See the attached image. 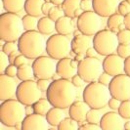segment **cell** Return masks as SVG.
<instances>
[{
    "mask_svg": "<svg viewBox=\"0 0 130 130\" xmlns=\"http://www.w3.org/2000/svg\"><path fill=\"white\" fill-rule=\"evenodd\" d=\"M117 54L121 58L126 59L130 56V44H118L117 49Z\"/></svg>",
    "mask_w": 130,
    "mask_h": 130,
    "instance_id": "cell-37",
    "label": "cell"
},
{
    "mask_svg": "<svg viewBox=\"0 0 130 130\" xmlns=\"http://www.w3.org/2000/svg\"><path fill=\"white\" fill-rule=\"evenodd\" d=\"M26 106L18 99L2 101L0 106V120L8 127H17L26 117Z\"/></svg>",
    "mask_w": 130,
    "mask_h": 130,
    "instance_id": "cell-3",
    "label": "cell"
},
{
    "mask_svg": "<svg viewBox=\"0 0 130 130\" xmlns=\"http://www.w3.org/2000/svg\"><path fill=\"white\" fill-rule=\"evenodd\" d=\"M118 42L120 44H130V29L124 28L117 33Z\"/></svg>",
    "mask_w": 130,
    "mask_h": 130,
    "instance_id": "cell-35",
    "label": "cell"
},
{
    "mask_svg": "<svg viewBox=\"0 0 130 130\" xmlns=\"http://www.w3.org/2000/svg\"><path fill=\"white\" fill-rule=\"evenodd\" d=\"M51 2H52L54 5H57V6H60V5H62L63 4V2L65 1V0H50Z\"/></svg>",
    "mask_w": 130,
    "mask_h": 130,
    "instance_id": "cell-52",
    "label": "cell"
},
{
    "mask_svg": "<svg viewBox=\"0 0 130 130\" xmlns=\"http://www.w3.org/2000/svg\"><path fill=\"white\" fill-rule=\"evenodd\" d=\"M72 52V41L67 35L56 33L46 41V53L55 60L69 57Z\"/></svg>",
    "mask_w": 130,
    "mask_h": 130,
    "instance_id": "cell-7",
    "label": "cell"
},
{
    "mask_svg": "<svg viewBox=\"0 0 130 130\" xmlns=\"http://www.w3.org/2000/svg\"><path fill=\"white\" fill-rule=\"evenodd\" d=\"M72 84L74 85L76 88H80V87H82V86L84 85V83L86 81L77 73V74H75V75L72 78Z\"/></svg>",
    "mask_w": 130,
    "mask_h": 130,
    "instance_id": "cell-44",
    "label": "cell"
},
{
    "mask_svg": "<svg viewBox=\"0 0 130 130\" xmlns=\"http://www.w3.org/2000/svg\"><path fill=\"white\" fill-rule=\"evenodd\" d=\"M82 97L90 108L104 109L109 103L111 95L109 86L102 84L99 81H94L85 86Z\"/></svg>",
    "mask_w": 130,
    "mask_h": 130,
    "instance_id": "cell-5",
    "label": "cell"
},
{
    "mask_svg": "<svg viewBox=\"0 0 130 130\" xmlns=\"http://www.w3.org/2000/svg\"><path fill=\"white\" fill-rule=\"evenodd\" d=\"M16 97L24 105L32 106L36 101L41 99L42 91L37 86V82L34 81L33 79L26 80V81H22L18 85Z\"/></svg>",
    "mask_w": 130,
    "mask_h": 130,
    "instance_id": "cell-9",
    "label": "cell"
},
{
    "mask_svg": "<svg viewBox=\"0 0 130 130\" xmlns=\"http://www.w3.org/2000/svg\"><path fill=\"white\" fill-rule=\"evenodd\" d=\"M83 12H84V11H83V10H82L81 8H79V9H77V10H76V12H75V18H78L79 16H81Z\"/></svg>",
    "mask_w": 130,
    "mask_h": 130,
    "instance_id": "cell-54",
    "label": "cell"
},
{
    "mask_svg": "<svg viewBox=\"0 0 130 130\" xmlns=\"http://www.w3.org/2000/svg\"><path fill=\"white\" fill-rule=\"evenodd\" d=\"M124 129L125 130H130V121L125 122L124 123Z\"/></svg>",
    "mask_w": 130,
    "mask_h": 130,
    "instance_id": "cell-55",
    "label": "cell"
},
{
    "mask_svg": "<svg viewBox=\"0 0 130 130\" xmlns=\"http://www.w3.org/2000/svg\"><path fill=\"white\" fill-rule=\"evenodd\" d=\"M63 16H65L64 10L62 9V7L57 6V5H55V6L53 7L52 9H51V11H50V13L48 14V17H50L55 22L58 21L60 18H62Z\"/></svg>",
    "mask_w": 130,
    "mask_h": 130,
    "instance_id": "cell-36",
    "label": "cell"
},
{
    "mask_svg": "<svg viewBox=\"0 0 130 130\" xmlns=\"http://www.w3.org/2000/svg\"><path fill=\"white\" fill-rule=\"evenodd\" d=\"M127 1H128V2H129V3H130V0H127Z\"/></svg>",
    "mask_w": 130,
    "mask_h": 130,
    "instance_id": "cell-56",
    "label": "cell"
},
{
    "mask_svg": "<svg viewBox=\"0 0 130 130\" xmlns=\"http://www.w3.org/2000/svg\"><path fill=\"white\" fill-rule=\"evenodd\" d=\"M107 26L108 28L113 31V32L117 33L118 31L122 30L125 28L124 26V16L121 14L117 13L112 14L111 16L108 17V21H107Z\"/></svg>",
    "mask_w": 130,
    "mask_h": 130,
    "instance_id": "cell-23",
    "label": "cell"
},
{
    "mask_svg": "<svg viewBox=\"0 0 130 130\" xmlns=\"http://www.w3.org/2000/svg\"><path fill=\"white\" fill-rule=\"evenodd\" d=\"M23 25L25 27V30H35V28H37V24H38V20L37 17H34L31 15H27L24 16L23 18Z\"/></svg>",
    "mask_w": 130,
    "mask_h": 130,
    "instance_id": "cell-30",
    "label": "cell"
},
{
    "mask_svg": "<svg viewBox=\"0 0 130 130\" xmlns=\"http://www.w3.org/2000/svg\"><path fill=\"white\" fill-rule=\"evenodd\" d=\"M84 58H85V55H75L74 60H76L78 63H79V62H81Z\"/></svg>",
    "mask_w": 130,
    "mask_h": 130,
    "instance_id": "cell-53",
    "label": "cell"
},
{
    "mask_svg": "<svg viewBox=\"0 0 130 130\" xmlns=\"http://www.w3.org/2000/svg\"><path fill=\"white\" fill-rule=\"evenodd\" d=\"M109 89L111 97L120 100H130V76L126 73H121L116 76L109 84Z\"/></svg>",
    "mask_w": 130,
    "mask_h": 130,
    "instance_id": "cell-12",
    "label": "cell"
},
{
    "mask_svg": "<svg viewBox=\"0 0 130 130\" xmlns=\"http://www.w3.org/2000/svg\"><path fill=\"white\" fill-rule=\"evenodd\" d=\"M34 76L36 79H51L57 73V63L55 59L47 56H40L34 59L32 63Z\"/></svg>",
    "mask_w": 130,
    "mask_h": 130,
    "instance_id": "cell-11",
    "label": "cell"
},
{
    "mask_svg": "<svg viewBox=\"0 0 130 130\" xmlns=\"http://www.w3.org/2000/svg\"><path fill=\"white\" fill-rule=\"evenodd\" d=\"M2 51H4L7 55H10L16 51H19L18 41H5L2 46Z\"/></svg>",
    "mask_w": 130,
    "mask_h": 130,
    "instance_id": "cell-34",
    "label": "cell"
},
{
    "mask_svg": "<svg viewBox=\"0 0 130 130\" xmlns=\"http://www.w3.org/2000/svg\"><path fill=\"white\" fill-rule=\"evenodd\" d=\"M37 30L44 35L51 34L54 32V30H56V22L53 21L50 17L44 16L38 20Z\"/></svg>",
    "mask_w": 130,
    "mask_h": 130,
    "instance_id": "cell-24",
    "label": "cell"
},
{
    "mask_svg": "<svg viewBox=\"0 0 130 130\" xmlns=\"http://www.w3.org/2000/svg\"><path fill=\"white\" fill-rule=\"evenodd\" d=\"M93 46V40L89 35L80 33L72 40V50L75 55H85L86 51Z\"/></svg>",
    "mask_w": 130,
    "mask_h": 130,
    "instance_id": "cell-20",
    "label": "cell"
},
{
    "mask_svg": "<svg viewBox=\"0 0 130 130\" xmlns=\"http://www.w3.org/2000/svg\"><path fill=\"white\" fill-rule=\"evenodd\" d=\"M89 110H90V107L84 100L83 101L76 100L69 108V115L72 118L76 120L78 123H80L86 120V116Z\"/></svg>",
    "mask_w": 130,
    "mask_h": 130,
    "instance_id": "cell-19",
    "label": "cell"
},
{
    "mask_svg": "<svg viewBox=\"0 0 130 130\" xmlns=\"http://www.w3.org/2000/svg\"><path fill=\"white\" fill-rule=\"evenodd\" d=\"M111 79H112V76H111V74H109L108 72H103V73H102V74L99 76V78H98V81H99L100 83H102V84L109 86L110 82L111 81Z\"/></svg>",
    "mask_w": 130,
    "mask_h": 130,
    "instance_id": "cell-42",
    "label": "cell"
},
{
    "mask_svg": "<svg viewBox=\"0 0 130 130\" xmlns=\"http://www.w3.org/2000/svg\"><path fill=\"white\" fill-rule=\"evenodd\" d=\"M50 79H45V78H41V79H37V86L39 87V89L42 92H46L48 90L49 86L51 84V82L49 81Z\"/></svg>",
    "mask_w": 130,
    "mask_h": 130,
    "instance_id": "cell-41",
    "label": "cell"
},
{
    "mask_svg": "<svg viewBox=\"0 0 130 130\" xmlns=\"http://www.w3.org/2000/svg\"><path fill=\"white\" fill-rule=\"evenodd\" d=\"M80 2L81 0H65L61 7L64 10L66 16H69L73 19L75 18L76 10L80 8Z\"/></svg>",
    "mask_w": 130,
    "mask_h": 130,
    "instance_id": "cell-27",
    "label": "cell"
},
{
    "mask_svg": "<svg viewBox=\"0 0 130 130\" xmlns=\"http://www.w3.org/2000/svg\"><path fill=\"white\" fill-rule=\"evenodd\" d=\"M100 110L101 109H93V108H90V110H89L87 116H86V121L91 122V123L100 124V121H101L102 117H103Z\"/></svg>",
    "mask_w": 130,
    "mask_h": 130,
    "instance_id": "cell-32",
    "label": "cell"
},
{
    "mask_svg": "<svg viewBox=\"0 0 130 130\" xmlns=\"http://www.w3.org/2000/svg\"><path fill=\"white\" fill-rule=\"evenodd\" d=\"M77 91L72 84V80L59 78L53 80L46 91V98L50 101L53 107L69 109L71 105L76 101Z\"/></svg>",
    "mask_w": 130,
    "mask_h": 130,
    "instance_id": "cell-1",
    "label": "cell"
},
{
    "mask_svg": "<svg viewBox=\"0 0 130 130\" xmlns=\"http://www.w3.org/2000/svg\"><path fill=\"white\" fill-rule=\"evenodd\" d=\"M124 73L130 76V56L124 60Z\"/></svg>",
    "mask_w": 130,
    "mask_h": 130,
    "instance_id": "cell-49",
    "label": "cell"
},
{
    "mask_svg": "<svg viewBox=\"0 0 130 130\" xmlns=\"http://www.w3.org/2000/svg\"><path fill=\"white\" fill-rule=\"evenodd\" d=\"M120 103H121L120 100H118V99H117V98H115V97H111V99L109 100L108 106L111 108V110L116 111V110H118V108H119V106H120Z\"/></svg>",
    "mask_w": 130,
    "mask_h": 130,
    "instance_id": "cell-46",
    "label": "cell"
},
{
    "mask_svg": "<svg viewBox=\"0 0 130 130\" xmlns=\"http://www.w3.org/2000/svg\"><path fill=\"white\" fill-rule=\"evenodd\" d=\"M124 26H125V28L130 29V13L124 16Z\"/></svg>",
    "mask_w": 130,
    "mask_h": 130,
    "instance_id": "cell-51",
    "label": "cell"
},
{
    "mask_svg": "<svg viewBox=\"0 0 130 130\" xmlns=\"http://www.w3.org/2000/svg\"><path fill=\"white\" fill-rule=\"evenodd\" d=\"M96 54H97V52H96L95 48L92 46V47H90V48L86 51L85 56H86V57H95V55H96Z\"/></svg>",
    "mask_w": 130,
    "mask_h": 130,
    "instance_id": "cell-50",
    "label": "cell"
},
{
    "mask_svg": "<svg viewBox=\"0 0 130 130\" xmlns=\"http://www.w3.org/2000/svg\"><path fill=\"white\" fill-rule=\"evenodd\" d=\"M117 111L124 119H130V100L121 101Z\"/></svg>",
    "mask_w": 130,
    "mask_h": 130,
    "instance_id": "cell-33",
    "label": "cell"
},
{
    "mask_svg": "<svg viewBox=\"0 0 130 130\" xmlns=\"http://www.w3.org/2000/svg\"><path fill=\"white\" fill-rule=\"evenodd\" d=\"M79 129H81V130H99V129H101V126H100V124L91 123V122L86 121V123L82 124V125L79 126Z\"/></svg>",
    "mask_w": 130,
    "mask_h": 130,
    "instance_id": "cell-45",
    "label": "cell"
},
{
    "mask_svg": "<svg viewBox=\"0 0 130 130\" xmlns=\"http://www.w3.org/2000/svg\"><path fill=\"white\" fill-rule=\"evenodd\" d=\"M45 0H26L25 5V11L27 15L39 17L42 15V6Z\"/></svg>",
    "mask_w": 130,
    "mask_h": 130,
    "instance_id": "cell-25",
    "label": "cell"
},
{
    "mask_svg": "<svg viewBox=\"0 0 130 130\" xmlns=\"http://www.w3.org/2000/svg\"><path fill=\"white\" fill-rule=\"evenodd\" d=\"M23 19L17 13H3L0 16V38L2 41H18L25 32Z\"/></svg>",
    "mask_w": 130,
    "mask_h": 130,
    "instance_id": "cell-4",
    "label": "cell"
},
{
    "mask_svg": "<svg viewBox=\"0 0 130 130\" xmlns=\"http://www.w3.org/2000/svg\"><path fill=\"white\" fill-rule=\"evenodd\" d=\"M17 77L19 78L21 81H26V80L33 79L35 76H34L32 66L28 65V64L20 66L18 68V75H17Z\"/></svg>",
    "mask_w": 130,
    "mask_h": 130,
    "instance_id": "cell-28",
    "label": "cell"
},
{
    "mask_svg": "<svg viewBox=\"0 0 130 130\" xmlns=\"http://www.w3.org/2000/svg\"><path fill=\"white\" fill-rule=\"evenodd\" d=\"M103 72V62L96 57L85 56V58L78 64L77 73L88 83L98 81V78Z\"/></svg>",
    "mask_w": 130,
    "mask_h": 130,
    "instance_id": "cell-8",
    "label": "cell"
},
{
    "mask_svg": "<svg viewBox=\"0 0 130 130\" xmlns=\"http://www.w3.org/2000/svg\"><path fill=\"white\" fill-rule=\"evenodd\" d=\"M80 8L83 11H92L93 10L92 0H81V2H80Z\"/></svg>",
    "mask_w": 130,
    "mask_h": 130,
    "instance_id": "cell-47",
    "label": "cell"
},
{
    "mask_svg": "<svg viewBox=\"0 0 130 130\" xmlns=\"http://www.w3.org/2000/svg\"><path fill=\"white\" fill-rule=\"evenodd\" d=\"M28 59L29 58H27L26 55L20 53L19 55L17 56V58H16V60H15L14 64L17 66V67H20V66H22V65H25V64H28Z\"/></svg>",
    "mask_w": 130,
    "mask_h": 130,
    "instance_id": "cell-43",
    "label": "cell"
},
{
    "mask_svg": "<svg viewBox=\"0 0 130 130\" xmlns=\"http://www.w3.org/2000/svg\"><path fill=\"white\" fill-rule=\"evenodd\" d=\"M124 60L117 54H111L106 56L103 60L104 72H108L111 76L124 73Z\"/></svg>",
    "mask_w": 130,
    "mask_h": 130,
    "instance_id": "cell-13",
    "label": "cell"
},
{
    "mask_svg": "<svg viewBox=\"0 0 130 130\" xmlns=\"http://www.w3.org/2000/svg\"><path fill=\"white\" fill-rule=\"evenodd\" d=\"M18 85L15 77L8 76L5 73L0 74V100L6 101L12 99L17 94Z\"/></svg>",
    "mask_w": 130,
    "mask_h": 130,
    "instance_id": "cell-16",
    "label": "cell"
},
{
    "mask_svg": "<svg viewBox=\"0 0 130 130\" xmlns=\"http://www.w3.org/2000/svg\"><path fill=\"white\" fill-rule=\"evenodd\" d=\"M18 68H19V67H17L15 64H10V65L6 68L4 73H5L6 75H8V76L16 77V76L18 75Z\"/></svg>",
    "mask_w": 130,
    "mask_h": 130,
    "instance_id": "cell-40",
    "label": "cell"
},
{
    "mask_svg": "<svg viewBox=\"0 0 130 130\" xmlns=\"http://www.w3.org/2000/svg\"><path fill=\"white\" fill-rule=\"evenodd\" d=\"M0 62H1L0 71H1V73H4L6 68L10 65V60H9V56L4 51H2V50L0 52Z\"/></svg>",
    "mask_w": 130,
    "mask_h": 130,
    "instance_id": "cell-38",
    "label": "cell"
},
{
    "mask_svg": "<svg viewBox=\"0 0 130 130\" xmlns=\"http://www.w3.org/2000/svg\"><path fill=\"white\" fill-rule=\"evenodd\" d=\"M38 30H27L18 40L19 51L29 59H36L46 52V40Z\"/></svg>",
    "mask_w": 130,
    "mask_h": 130,
    "instance_id": "cell-2",
    "label": "cell"
},
{
    "mask_svg": "<svg viewBox=\"0 0 130 130\" xmlns=\"http://www.w3.org/2000/svg\"><path fill=\"white\" fill-rule=\"evenodd\" d=\"M118 44L117 33L110 29H101L93 37V47L101 56L106 57L117 52Z\"/></svg>",
    "mask_w": 130,
    "mask_h": 130,
    "instance_id": "cell-6",
    "label": "cell"
},
{
    "mask_svg": "<svg viewBox=\"0 0 130 130\" xmlns=\"http://www.w3.org/2000/svg\"><path fill=\"white\" fill-rule=\"evenodd\" d=\"M32 107L35 113L46 116V113L52 109L53 105L50 103V101L47 98L46 99H42L41 98V99H39L38 101H36L32 105Z\"/></svg>",
    "mask_w": 130,
    "mask_h": 130,
    "instance_id": "cell-29",
    "label": "cell"
},
{
    "mask_svg": "<svg viewBox=\"0 0 130 130\" xmlns=\"http://www.w3.org/2000/svg\"><path fill=\"white\" fill-rule=\"evenodd\" d=\"M77 28L81 33L94 36L98 31L102 29V20L101 16L95 11H84L81 16L77 18L76 22Z\"/></svg>",
    "mask_w": 130,
    "mask_h": 130,
    "instance_id": "cell-10",
    "label": "cell"
},
{
    "mask_svg": "<svg viewBox=\"0 0 130 130\" xmlns=\"http://www.w3.org/2000/svg\"><path fill=\"white\" fill-rule=\"evenodd\" d=\"M57 128L59 130H77L79 129V125L76 120L70 117L64 118Z\"/></svg>",
    "mask_w": 130,
    "mask_h": 130,
    "instance_id": "cell-31",
    "label": "cell"
},
{
    "mask_svg": "<svg viewBox=\"0 0 130 130\" xmlns=\"http://www.w3.org/2000/svg\"><path fill=\"white\" fill-rule=\"evenodd\" d=\"M74 26L72 23V18L69 16H63L58 21H56V31L60 34L70 35L73 32Z\"/></svg>",
    "mask_w": 130,
    "mask_h": 130,
    "instance_id": "cell-22",
    "label": "cell"
},
{
    "mask_svg": "<svg viewBox=\"0 0 130 130\" xmlns=\"http://www.w3.org/2000/svg\"><path fill=\"white\" fill-rule=\"evenodd\" d=\"M26 1V0H2V5L6 12L19 13L25 9Z\"/></svg>",
    "mask_w": 130,
    "mask_h": 130,
    "instance_id": "cell-26",
    "label": "cell"
},
{
    "mask_svg": "<svg viewBox=\"0 0 130 130\" xmlns=\"http://www.w3.org/2000/svg\"><path fill=\"white\" fill-rule=\"evenodd\" d=\"M21 126L23 130H48L50 124L45 116L33 112L25 117Z\"/></svg>",
    "mask_w": 130,
    "mask_h": 130,
    "instance_id": "cell-14",
    "label": "cell"
},
{
    "mask_svg": "<svg viewBox=\"0 0 130 130\" xmlns=\"http://www.w3.org/2000/svg\"><path fill=\"white\" fill-rule=\"evenodd\" d=\"M78 63L76 60L66 57L59 60L57 63V74L61 78L72 79L75 74H77Z\"/></svg>",
    "mask_w": 130,
    "mask_h": 130,
    "instance_id": "cell-15",
    "label": "cell"
},
{
    "mask_svg": "<svg viewBox=\"0 0 130 130\" xmlns=\"http://www.w3.org/2000/svg\"><path fill=\"white\" fill-rule=\"evenodd\" d=\"M54 6H55V5L53 4L51 1H45V3H44L43 6H42V14H43L44 16H48V14L50 13L51 9H52Z\"/></svg>",
    "mask_w": 130,
    "mask_h": 130,
    "instance_id": "cell-48",
    "label": "cell"
},
{
    "mask_svg": "<svg viewBox=\"0 0 130 130\" xmlns=\"http://www.w3.org/2000/svg\"><path fill=\"white\" fill-rule=\"evenodd\" d=\"M123 117L118 112L108 111L103 115L100 121L101 129L104 130H122L124 129Z\"/></svg>",
    "mask_w": 130,
    "mask_h": 130,
    "instance_id": "cell-17",
    "label": "cell"
},
{
    "mask_svg": "<svg viewBox=\"0 0 130 130\" xmlns=\"http://www.w3.org/2000/svg\"><path fill=\"white\" fill-rule=\"evenodd\" d=\"M93 11L101 17H110L117 13L119 0H92Z\"/></svg>",
    "mask_w": 130,
    "mask_h": 130,
    "instance_id": "cell-18",
    "label": "cell"
},
{
    "mask_svg": "<svg viewBox=\"0 0 130 130\" xmlns=\"http://www.w3.org/2000/svg\"><path fill=\"white\" fill-rule=\"evenodd\" d=\"M117 12L121 14L122 16H125L128 13H130V3L127 0H123L121 2H119L118 8H117Z\"/></svg>",
    "mask_w": 130,
    "mask_h": 130,
    "instance_id": "cell-39",
    "label": "cell"
},
{
    "mask_svg": "<svg viewBox=\"0 0 130 130\" xmlns=\"http://www.w3.org/2000/svg\"><path fill=\"white\" fill-rule=\"evenodd\" d=\"M45 117L50 126L58 127L59 124L62 122V120L66 118L65 109L59 107H52V109L46 113Z\"/></svg>",
    "mask_w": 130,
    "mask_h": 130,
    "instance_id": "cell-21",
    "label": "cell"
}]
</instances>
